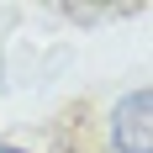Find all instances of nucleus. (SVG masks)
Returning <instances> with one entry per match:
<instances>
[{
  "instance_id": "2",
  "label": "nucleus",
  "mask_w": 153,
  "mask_h": 153,
  "mask_svg": "<svg viewBox=\"0 0 153 153\" xmlns=\"http://www.w3.org/2000/svg\"><path fill=\"white\" fill-rule=\"evenodd\" d=\"M0 153H27V148H11V143H0Z\"/></svg>"
},
{
  "instance_id": "1",
  "label": "nucleus",
  "mask_w": 153,
  "mask_h": 153,
  "mask_svg": "<svg viewBox=\"0 0 153 153\" xmlns=\"http://www.w3.org/2000/svg\"><path fill=\"white\" fill-rule=\"evenodd\" d=\"M111 137H116V153H153V90H132L116 100Z\"/></svg>"
}]
</instances>
